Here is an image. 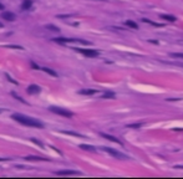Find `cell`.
<instances>
[{"instance_id":"1","label":"cell","mask_w":183,"mask_h":179,"mask_svg":"<svg viewBox=\"0 0 183 179\" xmlns=\"http://www.w3.org/2000/svg\"><path fill=\"white\" fill-rule=\"evenodd\" d=\"M13 119L18 121L19 123L24 124V126H29V127H35V128H44V124H42L40 121L35 119V118L28 117V116H24L21 113H14L11 116Z\"/></svg>"},{"instance_id":"2","label":"cell","mask_w":183,"mask_h":179,"mask_svg":"<svg viewBox=\"0 0 183 179\" xmlns=\"http://www.w3.org/2000/svg\"><path fill=\"white\" fill-rule=\"evenodd\" d=\"M50 111L56 114H60V116H64V117H72V112L67 111L65 108H60V107H50Z\"/></svg>"},{"instance_id":"3","label":"cell","mask_w":183,"mask_h":179,"mask_svg":"<svg viewBox=\"0 0 183 179\" xmlns=\"http://www.w3.org/2000/svg\"><path fill=\"white\" fill-rule=\"evenodd\" d=\"M102 149L107 152L108 154H111V156H113V157H116V158H120V159H128V157L125 156L123 153H120V152L116 151V149H111V148H107V147H103Z\"/></svg>"},{"instance_id":"4","label":"cell","mask_w":183,"mask_h":179,"mask_svg":"<svg viewBox=\"0 0 183 179\" xmlns=\"http://www.w3.org/2000/svg\"><path fill=\"white\" fill-rule=\"evenodd\" d=\"M76 51L81 52L82 55L87 57H96L99 56V51H96V50H85V49H75Z\"/></svg>"},{"instance_id":"5","label":"cell","mask_w":183,"mask_h":179,"mask_svg":"<svg viewBox=\"0 0 183 179\" xmlns=\"http://www.w3.org/2000/svg\"><path fill=\"white\" fill-rule=\"evenodd\" d=\"M1 18L4 20H6V21H14L16 16H15V14L11 13V11H4V13L1 14Z\"/></svg>"},{"instance_id":"6","label":"cell","mask_w":183,"mask_h":179,"mask_svg":"<svg viewBox=\"0 0 183 179\" xmlns=\"http://www.w3.org/2000/svg\"><path fill=\"white\" fill-rule=\"evenodd\" d=\"M40 87H39L38 85H30L28 87V93H30V94H35V93H39L40 92Z\"/></svg>"},{"instance_id":"7","label":"cell","mask_w":183,"mask_h":179,"mask_svg":"<svg viewBox=\"0 0 183 179\" xmlns=\"http://www.w3.org/2000/svg\"><path fill=\"white\" fill-rule=\"evenodd\" d=\"M100 136H102L103 138H106V139H108V141H112V142H115V143L122 144V142L118 141L117 138H116V137H113V136H110V134H106V133H100Z\"/></svg>"},{"instance_id":"8","label":"cell","mask_w":183,"mask_h":179,"mask_svg":"<svg viewBox=\"0 0 183 179\" xmlns=\"http://www.w3.org/2000/svg\"><path fill=\"white\" fill-rule=\"evenodd\" d=\"M55 174L57 175H74V174H79L75 170H57L55 172Z\"/></svg>"},{"instance_id":"9","label":"cell","mask_w":183,"mask_h":179,"mask_svg":"<svg viewBox=\"0 0 183 179\" xmlns=\"http://www.w3.org/2000/svg\"><path fill=\"white\" fill-rule=\"evenodd\" d=\"M52 41L55 43H60V44H65V43H74L76 40H72V39H66V38H57V39H52Z\"/></svg>"},{"instance_id":"10","label":"cell","mask_w":183,"mask_h":179,"mask_svg":"<svg viewBox=\"0 0 183 179\" xmlns=\"http://www.w3.org/2000/svg\"><path fill=\"white\" fill-rule=\"evenodd\" d=\"M33 5V1L31 0H24L23 4H21V9L23 10H29Z\"/></svg>"},{"instance_id":"11","label":"cell","mask_w":183,"mask_h":179,"mask_svg":"<svg viewBox=\"0 0 183 179\" xmlns=\"http://www.w3.org/2000/svg\"><path fill=\"white\" fill-rule=\"evenodd\" d=\"M25 159L26 160H33V162H39V160H41V162H45V158H41V157H35V156H28L25 157Z\"/></svg>"},{"instance_id":"12","label":"cell","mask_w":183,"mask_h":179,"mask_svg":"<svg viewBox=\"0 0 183 179\" xmlns=\"http://www.w3.org/2000/svg\"><path fill=\"white\" fill-rule=\"evenodd\" d=\"M80 148L84 151H89V152H95L96 148L94 146H90V144H80Z\"/></svg>"},{"instance_id":"13","label":"cell","mask_w":183,"mask_h":179,"mask_svg":"<svg viewBox=\"0 0 183 179\" xmlns=\"http://www.w3.org/2000/svg\"><path fill=\"white\" fill-rule=\"evenodd\" d=\"M161 18L163 20H167V21H171V23H173V21H176V16H172V15H166V14H162L161 15Z\"/></svg>"},{"instance_id":"14","label":"cell","mask_w":183,"mask_h":179,"mask_svg":"<svg viewBox=\"0 0 183 179\" xmlns=\"http://www.w3.org/2000/svg\"><path fill=\"white\" fill-rule=\"evenodd\" d=\"M97 92L96 90H81L80 93L81 94H95Z\"/></svg>"},{"instance_id":"15","label":"cell","mask_w":183,"mask_h":179,"mask_svg":"<svg viewBox=\"0 0 183 179\" xmlns=\"http://www.w3.org/2000/svg\"><path fill=\"white\" fill-rule=\"evenodd\" d=\"M42 70L45 71V72H47V73H49V75L54 76V77H56V76H57V73H56V72H55V71H52L51 69H47V67H44V69H42Z\"/></svg>"},{"instance_id":"16","label":"cell","mask_w":183,"mask_h":179,"mask_svg":"<svg viewBox=\"0 0 183 179\" xmlns=\"http://www.w3.org/2000/svg\"><path fill=\"white\" fill-rule=\"evenodd\" d=\"M45 28H46L47 30H52V31H55V33H59V31H60V29L57 28V26H54V25H46Z\"/></svg>"},{"instance_id":"17","label":"cell","mask_w":183,"mask_h":179,"mask_svg":"<svg viewBox=\"0 0 183 179\" xmlns=\"http://www.w3.org/2000/svg\"><path fill=\"white\" fill-rule=\"evenodd\" d=\"M126 25H127V26H130V28H132V29H137V28H138V26H137V24L133 23V21H131V20H127Z\"/></svg>"},{"instance_id":"18","label":"cell","mask_w":183,"mask_h":179,"mask_svg":"<svg viewBox=\"0 0 183 179\" xmlns=\"http://www.w3.org/2000/svg\"><path fill=\"white\" fill-rule=\"evenodd\" d=\"M103 98H113L115 97V93L113 92H105V93L102 94Z\"/></svg>"},{"instance_id":"19","label":"cell","mask_w":183,"mask_h":179,"mask_svg":"<svg viewBox=\"0 0 183 179\" xmlns=\"http://www.w3.org/2000/svg\"><path fill=\"white\" fill-rule=\"evenodd\" d=\"M127 127L128 128H140V127H142V123H132V124H128Z\"/></svg>"},{"instance_id":"20","label":"cell","mask_w":183,"mask_h":179,"mask_svg":"<svg viewBox=\"0 0 183 179\" xmlns=\"http://www.w3.org/2000/svg\"><path fill=\"white\" fill-rule=\"evenodd\" d=\"M6 47H9V49H16V50H23V47L19 46V45H8Z\"/></svg>"},{"instance_id":"21","label":"cell","mask_w":183,"mask_h":179,"mask_svg":"<svg viewBox=\"0 0 183 179\" xmlns=\"http://www.w3.org/2000/svg\"><path fill=\"white\" fill-rule=\"evenodd\" d=\"M13 97H15V98L16 99H19V101H21V102H23V103H26V102H25V101H24V98H21V97H20V96H18V94L16 93H14V92H13Z\"/></svg>"},{"instance_id":"22","label":"cell","mask_w":183,"mask_h":179,"mask_svg":"<svg viewBox=\"0 0 183 179\" xmlns=\"http://www.w3.org/2000/svg\"><path fill=\"white\" fill-rule=\"evenodd\" d=\"M172 56L178 57V59H183V54H181V52H174V54H172Z\"/></svg>"},{"instance_id":"23","label":"cell","mask_w":183,"mask_h":179,"mask_svg":"<svg viewBox=\"0 0 183 179\" xmlns=\"http://www.w3.org/2000/svg\"><path fill=\"white\" fill-rule=\"evenodd\" d=\"M31 141H33L34 143H35V144H38V146H40V147H44V144H42L41 142H40V141H38V139H35V138H33Z\"/></svg>"},{"instance_id":"24","label":"cell","mask_w":183,"mask_h":179,"mask_svg":"<svg viewBox=\"0 0 183 179\" xmlns=\"http://www.w3.org/2000/svg\"><path fill=\"white\" fill-rule=\"evenodd\" d=\"M31 66H33L34 69H36V70H39V66H38V65H35L34 62H31Z\"/></svg>"},{"instance_id":"25","label":"cell","mask_w":183,"mask_h":179,"mask_svg":"<svg viewBox=\"0 0 183 179\" xmlns=\"http://www.w3.org/2000/svg\"><path fill=\"white\" fill-rule=\"evenodd\" d=\"M176 168H181V169H183V165H176Z\"/></svg>"},{"instance_id":"26","label":"cell","mask_w":183,"mask_h":179,"mask_svg":"<svg viewBox=\"0 0 183 179\" xmlns=\"http://www.w3.org/2000/svg\"><path fill=\"white\" fill-rule=\"evenodd\" d=\"M1 9H4V6H3V4H0V10Z\"/></svg>"},{"instance_id":"27","label":"cell","mask_w":183,"mask_h":179,"mask_svg":"<svg viewBox=\"0 0 183 179\" xmlns=\"http://www.w3.org/2000/svg\"><path fill=\"white\" fill-rule=\"evenodd\" d=\"M4 160H8V159H3V158H0V162H4Z\"/></svg>"},{"instance_id":"28","label":"cell","mask_w":183,"mask_h":179,"mask_svg":"<svg viewBox=\"0 0 183 179\" xmlns=\"http://www.w3.org/2000/svg\"><path fill=\"white\" fill-rule=\"evenodd\" d=\"M0 28H3V24H1V23H0Z\"/></svg>"}]
</instances>
